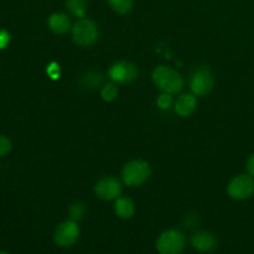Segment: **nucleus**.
Here are the masks:
<instances>
[{"instance_id":"nucleus-22","label":"nucleus","mask_w":254,"mask_h":254,"mask_svg":"<svg viewBox=\"0 0 254 254\" xmlns=\"http://www.w3.org/2000/svg\"><path fill=\"white\" fill-rule=\"evenodd\" d=\"M47 73L52 77V78H59L60 76V68L56 64H51L47 67Z\"/></svg>"},{"instance_id":"nucleus-3","label":"nucleus","mask_w":254,"mask_h":254,"mask_svg":"<svg viewBox=\"0 0 254 254\" xmlns=\"http://www.w3.org/2000/svg\"><path fill=\"white\" fill-rule=\"evenodd\" d=\"M156 251L160 254H180L186 247V238L179 230H166L158 237Z\"/></svg>"},{"instance_id":"nucleus-4","label":"nucleus","mask_w":254,"mask_h":254,"mask_svg":"<svg viewBox=\"0 0 254 254\" xmlns=\"http://www.w3.org/2000/svg\"><path fill=\"white\" fill-rule=\"evenodd\" d=\"M99 36L96 22L89 19H81L72 27V39L74 44L82 47L92 46L97 42Z\"/></svg>"},{"instance_id":"nucleus-20","label":"nucleus","mask_w":254,"mask_h":254,"mask_svg":"<svg viewBox=\"0 0 254 254\" xmlns=\"http://www.w3.org/2000/svg\"><path fill=\"white\" fill-rule=\"evenodd\" d=\"M11 148L12 145L10 139L4 135H0V156H4L6 155V154H9L10 150H11Z\"/></svg>"},{"instance_id":"nucleus-5","label":"nucleus","mask_w":254,"mask_h":254,"mask_svg":"<svg viewBox=\"0 0 254 254\" xmlns=\"http://www.w3.org/2000/svg\"><path fill=\"white\" fill-rule=\"evenodd\" d=\"M79 238V226L76 221L67 220L60 223L54 232V241L59 247L68 248Z\"/></svg>"},{"instance_id":"nucleus-2","label":"nucleus","mask_w":254,"mask_h":254,"mask_svg":"<svg viewBox=\"0 0 254 254\" xmlns=\"http://www.w3.org/2000/svg\"><path fill=\"white\" fill-rule=\"evenodd\" d=\"M151 175V169L146 161L144 160H133L126 164L122 171V178L124 184L130 188L143 185L149 180Z\"/></svg>"},{"instance_id":"nucleus-1","label":"nucleus","mask_w":254,"mask_h":254,"mask_svg":"<svg viewBox=\"0 0 254 254\" xmlns=\"http://www.w3.org/2000/svg\"><path fill=\"white\" fill-rule=\"evenodd\" d=\"M153 82L163 93L175 94L183 89L184 78L178 71L166 66H158L153 71Z\"/></svg>"},{"instance_id":"nucleus-23","label":"nucleus","mask_w":254,"mask_h":254,"mask_svg":"<svg viewBox=\"0 0 254 254\" xmlns=\"http://www.w3.org/2000/svg\"><path fill=\"white\" fill-rule=\"evenodd\" d=\"M247 171L248 174H250L251 176H253L254 178V154L248 158L247 160Z\"/></svg>"},{"instance_id":"nucleus-14","label":"nucleus","mask_w":254,"mask_h":254,"mask_svg":"<svg viewBox=\"0 0 254 254\" xmlns=\"http://www.w3.org/2000/svg\"><path fill=\"white\" fill-rule=\"evenodd\" d=\"M87 0H66V7L71 14H73L77 17H86L87 11Z\"/></svg>"},{"instance_id":"nucleus-16","label":"nucleus","mask_w":254,"mask_h":254,"mask_svg":"<svg viewBox=\"0 0 254 254\" xmlns=\"http://www.w3.org/2000/svg\"><path fill=\"white\" fill-rule=\"evenodd\" d=\"M108 4L118 14H127L133 7V0H108Z\"/></svg>"},{"instance_id":"nucleus-8","label":"nucleus","mask_w":254,"mask_h":254,"mask_svg":"<svg viewBox=\"0 0 254 254\" xmlns=\"http://www.w3.org/2000/svg\"><path fill=\"white\" fill-rule=\"evenodd\" d=\"M138 67L128 61H119L112 64L108 76L114 83H130L138 77Z\"/></svg>"},{"instance_id":"nucleus-9","label":"nucleus","mask_w":254,"mask_h":254,"mask_svg":"<svg viewBox=\"0 0 254 254\" xmlns=\"http://www.w3.org/2000/svg\"><path fill=\"white\" fill-rule=\"evenodd\" d=\"M94 193L103 201L117 200L122 193L121 183L116 178L107 176L94 185Z\"/></svg>"},{"instance_id":"nucleus-6","label":"nucleus","mask_w":254,"mask_h":254,"mask_svg":"<svg viewBox=\"0 0 254 254\" xmlns=\"http://www.w3.org/2000/svg\"><path fill=\"white\" fill-rule=\"evenodd\" d=\"M227 192L233 200L242 201L252 197L254 193V178L250 174L238 175L230 181L227 186Z\"/></svg>"},{"instance_id":"nucleus-19","label":"nucleus","mask_w":254,"mask_h":254,"mask_svg":"<svg viewBox=\"0 0 254 254\" xmlns=\"http://www.w3.org/2000/svg\"><path fill=\"white\" fill-rule=\"evenodd\" d=\"M156 103H158V107L160 109H163V111H168V109H170L171 103H173V97H171V94L163 93L159 96Z\"/></svg>"},{"instance_id":"nucleus-13","label":"nucleus","mask_w":254,"mask_h":254,"mask_svg":"<svg viewBox=\"0 0 254 254\" xmlns=\"http://www.w3.org/2000/svg\"><path fill=\"white\" fill-rule=\"evenodd\" d=\"M114 212L119 218H127L133 217L134 212H135V206L134 202L128 197H118L114 203Z\"/></svg>"},{"instance_id":"nucleus-12","label":"nucleus","mask_w":254,"mask_h":254,"mask_svg":"<svg viewBox=\"0 0 254 254\" xmlns=\"http://www.w3.org/2000/svg\"><path fill=\"white\" fill-rule=\"evenodd\" d=\"M49 29L57 35L66 34L71 29V20L64 12H54L47 20Z\"/></svg>"},{"instance_id":"nucleus-10","label":"nucleus","mask_w":254,"mask_h":254,"mask_svg":"<svg viewBox=\"0 0 254 254\" xmlns=\"http://www.w3.org/2000/svg\"><path fill=\"white\" fill-rule=\"evenodd\" d=\"M191 245L196 251L201 253H210L217 247V238L208 231L196 232L191 238Z\"/></svg>"},{"instance_id":"nucleus-21","label":"nucleus","mask_w":254,"mask_h":254,"mask_svg":"<svg viewBox=\"0 0 254 254\" xmlns=\"http://www.w3.org/2000/svg\"><path fill=\"white\" fill-rule=\"evenodd\" d=\"M9 42H10L9 32L5 31V30H0V50L5 49Z\"/></svg>"},{"instance_id":"nucleus-7","label":"nucleus","mask_w":254,"mask_h":254,"mask_svg":"<svg viewBox=\"0 0 254 254\" xmlns=\"http://www.w3.org/2000/svg\"><path fill=\"white\" fill-rule=\"evenodd\" d=\"M215 84L213 74L207 67H200L196 69L190 78V88L196 97H202L210 93Z\"/></svg>"},{"instance_id":"nucleus-24","label":"nucleus","mask_w":254,"mask_h":254,"mask_svg":"<svg viewBox=\"0 0 254 254\" xmlns=\"http://www.w3.org/2000/svg\"><path fill=\"white\" fill-rule=\"evenodd\" d=\"M0 254H10V253H7V252H4V251H0Z\"/></svg>"},{"instance_id":"nucleus-15","label":"nucleus","mask_w":254,"mask_h":254,"mask_svg":"<svg viewBox=\"0 0 254 254\" xmlns=\"http://www.w3.org/2000/svg\"><path fill=\"white\" fill-rule=\"evenodd\" d=\"M81 83L83 87H87L89 89L97 88V87L102 86L103 84V76H102L99 72L89 71L88 73L84 74V77H82Z\"/></svg>"},{"instance_id":"nucleus-18","label":"nucleus","mask_w":254,"mask_h":254,"mask_svg":"<svg viewBox=\"0 0 254 254\" xmlns=\"http://www.w3.org/2000/svg\"><path fill=\"white\" fill-rule=\"evenodd\" d=\"M68 213H69V217L71 220L73 221H81L83 218L84 213H86V207H84L83 203L81 202H76L73 205L69 206L68 208Z\"/></svg>"},{"instance_id":"nucleus-11","label":"nucleus","mask_w":254,"mask_h":254,"mask_svg":"<svg viewBox=\"0 0 254 254\" xmlns=\"http://www.w3.org/2000/svg\"><path fill=\"white\" fill-rule=\"evenodd\" d=\"M197 108V98L193 93L183 94L175 103V112L180 117H190Z\"/></svg>"},{"instance_id":"nucleus-17","label":"nucleus","mask_w":254,"mask_h":254,"mask_svg":"<svg viewBox=\"0 0 254 254\" xmlns=\"http://www.w3.org/2000/svg\"><path fill=\"white\" fill-rule=\"evenodd\" d=\"M118 94H119V89L114 83L104 84L103 88L101 89V96L106 102H113L114 99L118 97Z\"/></svg>"}]
</instances>
